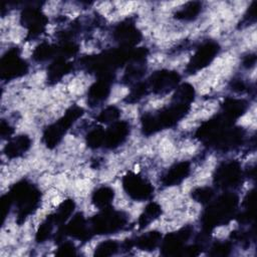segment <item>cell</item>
I'll return each instance as SVG.
<instances>
[{
    "instance_id": "cell-1",
    "label": "cell",
    "mask_w": 257,
    "mask_h": 257,
    "mask_svg": "<svg viewBox=\"0 0 257 257\" xmlns=\"http://www.w3.org/2000/svg\"><path fill=\"white\" fill-rule=\"evenodd\" d=\"M7 195L12 205H15L17 208L18 223H22L32 214L40 202V192L25 180L14 184Z\"/></svg>"
},
{
    "instance_id": "cell-2",
    "label": "cell",
    "mask_w": 257,
    "mask_h": 257,
    "mask_svg": "<svg viewBox=\"0 0 257 257\" xmlns=\"http://www.w3.org/2000/svg\"><path fill=\"white\" fill-rule=\"evenodd\" d=\"M237 206L238 197L233 193H226L214 203L210 204L202 218L203 227L206 233L216 226L229 222L233 218Z\"/></svg>"
},
{
    "instance_id": "cell-3",
    "label": "cell",
    "mask_w": 257,
    "mask_h": 257,
    "mask_svg": "<svg viewBox=\"0 0 257 257\" xmlns=\"http://www.w3.org/2000/svg\"><path fill=\"white\" fill-rule=\"evenodd\" d=\"M83 114V109L80 106L73 105L69 107L64 115L60 117L54 123L48 125L42 137V141L45 146L49 149L54 148L59 144L62 140L65 133L69 130V127Z\"/></svg>"
},
{
    "instance_id": "cell-4",
    "label": "cell",
    "mask_w": 257,
    "mask_h": 257,
    "mask_svg": "<svg viewBox=\"0 0 257 257\" xmlns=\"http://www.w3.org/2000/svg\"><path fill=\"white\" fill-rule=\"evenodd\" d=\"M127 223V216L119 211L104 209L91 219L90 230L93 234H113L121 230Z\"/></svg>"
},
{
    "instance_id": "cell-5",
    "label": "cell",
    "mask_w": 257,
    "mask_h": 257,
    "mask_svg": "<svg viewBox=\"0 0 257 257\" xmlns=\"http://www.w3.org/2000/svg\"><path fill=\"white\" fill-rule=\"evenodd\" d=\"M28 70V64L20 57L18 48L9 49L1 58V78L5 80L14 79L24 75Z\"/></svg>"
},
{
    "instance_id": "cell-6",
    "label": "cell",
    "mask_w": 257,
    "mask_h": 257,
    "mask_svg": "<svg viewBox=\"0 0 257 257\" xmlns=\"http://www.w3.org/2000/svg\"><path fill=\"white\" fill-rule=\"evenodd\" d=\"M122 187L125 193L136 201H146L154 192L151 183L135 173H127L122 178Z\"/></svg>"
},
{
    "instance_id": "cell-7",
    "label": "cell",
    "mask_w": 257,
    "mask_h": 257,
    "mask_svg": "<svg viewBox=\"0 0 257 257\" xmlns=\"http://www.w3.org/2000/svg\"><path fill=\"white\" fill-rule=\"evenodd\" d=\"M242 181V170L238 162L229 161L221 164L214 175V183L222 189L234 188Z\"/></svg>"
},
{
    "instance_id": "cell-8",
    "label": "cell",
    "mask_w": 257,
    "mask_h": 257,
    "mask_svg": "<svg viewBox=\"0 0 257 257\" xmlns=\"http://www.w3.org/2000/svg\"><path fill=\"white\" fill-rule=\"evenodd\" d=\"M219 50H220V47L218 43L214 41L205 42L204 44H202L200 47L197 48L196 52L192 56L191 60L188 63L187 71L189 73H194L205 68L217 56Z\"/></svg>"
},
{
    "instance_id": "cell-9",
    "label": "cell",
    "mask_w": 257,
    "mask_h": 257,
    "mask_svg": "<svg viewBox=\"0 0 257 257\" xmlns=\"http://www.w3.org/2000/svg\"><path fill=\"white\" fill-rule=\"evenodd\" d=\"M21 23L28 29V38L38 37L47 24V18L39 8L26 7L21 13Z\"/></svg>"
},
{
    "instance_id": "cell-10",
    "label": "cell",
    "mask_w": 257,
    "mask_h": 257,
    "mask_svg": "<svg viewBox=\"0 0 257 257\" xmlns=\"http://www.w3.org/2000/svg\"><path fill=\"white\" fill-rule=\"evenodd\" d=\"M192 234L191 227H184L181 230L170 233L161 242L162 254L165 256H176L183 254L185 249V243Z\"/></svg>"
},
{
    "instance_id": "cell-11",
    "label": "cell",
    "mask_w": 257,
    "mask_h": 257,
    "mask_svg": "<svg viewBox=\"0 0 257 257\" xmlns=\"http://www.w3.org/2000/svg\"><path fill=\"white\" fill-rule=\"evenodd\" d=\"M180 78L179 73L176 71L160 70L152 74L147 83L155 93H165L177 87Z\"/></svg>"
},
{
    "instance_id": "cell-12",
    "label": "cell",
    "mask_w": 257,
    "mask_h": 257,
    "mask_svg": "<svg viewBox=\"0 0 257 257\" xmlns=\"http://www.w3.org/2000/svg\"><path fill=\"white\" fill-rule=\"evenodd\" d=\"M113 37L121 47L134 48V46L140 42L142 34L134 22L131 20H124L114 28Z\"/></svg>"
},
{
    "instance_id": "cell-13",
    "label": "cell",
    "mask_w": 257,
    "mask_h": 257,
    "mask_svg": "<svg viewBox=\"0 0 257 257\" xmlns=\"http://www.w3.org/2000/svg\"><path fill=\"white\" fill-rule=\"evenodd\" d=\"M128 134V122L124 120H116L112 122L107 130L104 131L103 146L107 149H114L125 141Z\"/></svg>"
},
{
    "instance_id": "cell-14",
    "label": "cell",
    "mask_w": 257,
    "mask_h": 257,
    "mask_svg": "<svg viewBox=\"0 0 257 257\" xmlns=\"http://www.w3.org/2000/svg\"><path fill=\"white\" fill-rule=\"evenodd\" d=\"M64 234L69 235L73 238L86 241L89 239L91 233L90 227L87 226L86 220L81 214H76L72 219L69 221L67 225L62 226Z\"/></svg>"
},
{
    "instance_id": "cell-15",
    "label": "cell",
    "mask_w": 257,
    "mask_h": 257,
    "mask_svg": "<svg viewBox=\"0 0 257 257\" xmlns=\"http://www.w3.org/2000/svg\"><path fill=\"white\" fill-rule=\"evenodd\" d=\"M191 166L189 162H180L172 166L163 177L162 183L164 186H176L184 181L190 174Z\"/></svg>"
},
{
    "instance_id": "cell-16",
    "label": "cell",
    "mask_w": 257,
    "mask_h": 257,
    "mask_svg": "<svg viewBox=\"0 0 257 257\" xmlns=\"http://www.w3.org/2000/svg\"><path fill=\"white\" fill-rule=\"evenodd\" d=\"M31 146V140L26 135L18 136L14 139H11L4 148L5 155L10 158H18L26 153Z\"/></svg>"
},
{
    "instance_id": "cell-17",
    "label": "cell",
    "mask_w": 257,
    "mask_h": 257,
    "mask_svg": "<svg viewBox=\"0 0 257 257\" xmlns=\"http://www.w3.org/2000/svg\"><path fill=\"white\" fill-rule=\"evenodd\" d=\"M110 79L98 78L88 89L87 95L90 104H96L103 101L110 92Z\"/></svg>"
},
{
    "instance_id": "cell-18",
    "label": "cell",
    "mask_w": 257,
    "mask_h": 257,
    "mask_svg": "<svg viewBox=\"0 0 257 257\" xmlns=\"http://www.w3.org/2000/svg\"><path fill=\"white\" fill-rule=\"evenodd\" d=\"M247 108V102L238 98H227L223 103V117L232 122L240 117Z\"/></svg>"
},
{
    "instance_id": "cell-19",
    "label": "cell",
    "mask_w": 257,
    "mask_h": 257,
    "mask_svg": "<svg viewBox=\"0 0 257 257\" xmlns=\"http://www.w3.org/2000/svg\"><path fill=\"white\" fill-rule=\"evenodd\" d=\"M72 69V63L62 57H57L48 67L47 77L50 83H55L60 80L65 74Z\"/></svg>"
},
{
    "instance_id": "cell-20",
    "label": "cell",
    "mask_w": 257,
    "mask_h": 257,
    "mask_svg": "<svg viewBox=\"0 0 257 257\" xmlns=\"http://www.w3.org/2000/svg\"><path fill=\"white\" fill-rule=\"evenodd\" d=\"M162 242V235L158 231H151L144 233L137 237L134 241V246H137L141 250L152 251L155 250Z\"/></svg>"
},
{
    "instance_id": "cell-21",
    "label": "cell",
    "mask_w": 257,
    "mask_h": 257,
    "mask_svg": "<svg viewBox=\"0 0 257 257\" xmlns=\"http://www.w3.org/2000/svg\"><path fill=\"white\" fill-rule=\"evenodd\" d=\"M113 198H114L113 190L109 187L103 186V187L96 189L93 192L91 201L96 208H98L100 210H104V209L110 208Z\"/></svg>"
},
{
    "instance_id": "cell-22",
    "label": "cell",
    "mask_w": 257,
    "mask_h": 257,
    "mask_svg": "<svg viewBox=\"0 0 257 257\" xmlns=\"http://www.w3.org/2000/svg\"><path fill=\"white\" fill-rule=\"evenodd\" d=\"M74 207H75V204H74L73 200L68 199V200L63 201L59 205L57 210L53 214L50 215L54 224L58 227L62 226L68 220V218L72 215Z\"/></svg>"
},
{
    "instance_id": "cell-23",
    "label": "cell",
    "mask_w": 257,
    "mask_h": 257,
    "mask_svg": "<svg viewBox=\"0 0 257 257\" xmlns=\"http://www.w3.org/2000/svg\"><path fill=\"white\" fill-rule=\"evenodd\" d=\"M161 213H162V210H161V206L159 204H157L155 202L149 203L146 206L143 214L139 218L140 229L146 228L150 223H152L154 220L159 218Z\"/></svg>"
},
{
    "instance_id": "cell-24",
    "label": "cell",
    "mask_w": 257,
    "mask_h": 257,
    "mask_svg": "<svg viewBox=\"0 0 257 257\" xmlns=\"http://www.w3.org/2000/svg\"><path fill=\"white\" fill-rule=\"evenodd\" d=\"M202 5L200 2H188L181 9H179L175 16L180 20L190 21L195 19L201 12Z\"/></svg>"
},
{
    "instance_id": "cell-25",
    "label": "cell",
    "mask_w": 257,
    "mask_h": 257,
    "mask_svg": "<svg viewBox=\"0 0 257 257\" xmlns=\"http://www.w3.org/2000/svg\"><path fill=\"white\" fill-rule=\"evenodd\" d=\"M55 54H57V46H53L47 42H42L34 49L32 57L36 61H45Z\"/></svg>"
},
{
    "instance_id": "cell-26",
    "label": "cell",
    "mask_w": 257,
    "mask_h": 257,
    "mask_svg": "<svg viewBox=\"0 0 257 257\" xmlns=\"http://www.w3.org/2000/svg\"><path fill=\"white\" fill-rule=\"evenodd\" d=\"M194 95H195L194 87L189 83H183L177 86L173 99L175 102L190 104L194 99Z\"/></svg>"
},
{
    "instance_id": "cell-27",
    "label": "cell",
    "mask_w": 257,
    "mask_h": 257,
    "mask_svg": "<svg viewBox=\"0 0 257 257\" xmlns=\"http://www.w3.org/2000/svg\"><path fill=\"white\" fill-rule=\"evenodd\" d=\"M119 249V244L114 240H105L99 243L94 251V255L98 257H106L114 255Z\"/></svg>"
},
{
    "instance_id": "cell-28",
    "label": "cell",
    "mask_w": 257,
    "mask_h": 257,
    "mask_svg": "<svg viewBox=\"0 0 257 257\" xmlns=\"http://www.w3.org/2000/svg\"><path fill=\"white\" fill-rule=\"evenodd\" d=\"M55 226L51 216L49 215L39 226L37 232H36V236H35V239L38 243H42V242H45L49 236L51 235V232H52V229L53 227Z\"/></svg>"
},
{
    "instance_id": "cell-29",
    "label": "cell",
    "mask_w": 257,
    "mask_h": 257,
    "mask_svg": "<svg viewBox=\"0 0 257 257\" xmlns=\"http://www.w3.org/2000/svg\"><path fill=\"white\" fill-rule=\"evenodd\" d=\"M104 142V130L101 127H95L86 136V144L89 148L91 149H97L101 146H103Z\"/></svg>"
},
{
    "instance_id": "cell-30",
    "label": "cell",
    "mask_w": 257,
    "mask_h": 257,
    "mask_svg": "<svg viewBox=\"0 0 257 257\" xmlns=\"http://www.w3.org/2000/svg\"><path fill=\"white\" fill-rule=\"evenodd\" d=\"M119 115H120L119 109L116 106L110 105V106H106L103 110H101L97 115L96 119L102 123H112L117 120Z\"/></svg>"
},
{
    "instance_id": "cell-31",
    "label": "cell",
    "mask_w": 257,
    "mask_h": 257,
    "mask_svg": "<svg viewBox=\"0 0 257 257\" xmlns=\"http://www.w3.org/2000/svg\"><path fill=\"white\" fill-rule=\"evenodd\" d=\"M150 88L147 82H138L135 84V86L132 88L130 94L126 97L127 102H137L140 99H142L147 93L149 92Z\"/></svg>"
},
{
    "instance_id": "cell-32",
    "label": "cell",
    "mask_w": 257,
    "mask_h": 257,
    "mask_svg": "<svg viewBox=\"0 0 257 257\" xmlns=\"http://www.w3.org/2000/svg\"><path fill=\"white\" fill-rule=\"evenodd\" d=\"M213 196L214 191L209 187H200L192 192V198L201 204H209Z\"/></svg>"
},
{
    "instance_id": "cell-33",
    "label": "cell",
    "mask_w": 257,
    "mask_h": 257,
    "mask_svg": "<svg viewBox=\"0 0 257 257\" xmlns=\"http://www.w3.org/2000/svg\"><path fill=\"white\" fill-rule=\"evenodd\" d=\"M231 248L229 242H218L211 247L209 254L212 256H226L230 253Z\"/></svg>"
},
{
    "instance_id": "cell-34",
    "label": "cell",
    "mask_w": 257,
    "mask_h": 257,
    "mask_svg": "<svg viewBox=\"0 0 257 257\" xmlns=\"http://www.w3.org/2000/svg\"><path fill=\"white\" fill-rule=\"evenodd\" d=\"M75 253L76 249L74 244L68 241H62V243H60L56 251V255L58 256H72L75 255Z\"/></svg>"
},
{
    "instance_id": "cell-35",
    "label": "cell",
    "mask_w": 257,
    "mask_h": 257,
    "mask_svg": "<svg viewBox=\"0 0 257 257\" xmlns=\"http://www.w3.org/2000/svg\"><path fill=\"white\" fill-rule=\"evenodd\" d=\"M12 133H13V128L5 120H2L1 121V137L9 138L12 135Z\"/></svg>"
},
{
    "instance_id": "cell-36",
    "label": "cell",
    "mask_w": 257,
    "mask_h": 257,
    "mask_svg": "<svg viewBox=\"0 0 257 257\" xmlns=\"http://www.w3.org/2000/svg\"><path fill=\"white\" fill-rule=\"evenodd\" d=\"M255 62H256L255 54H249V55L245 56L244 59H243V65L247 68H250V67L254 66Z\"/></svg>"
},
{
    "instance_id": "cell-37",
    "label": "cell",
    "mask_w": 257,
    "mask_h": 257,
    "mask_svg": "<svg viewBox=\"0 0 257 257\" xmlns=\"http://www.w3.org/2000/svg\"><path fill=\"white\" fill-rule=\"evenodd\" d=\"M232 89L235 90V91H238V92H242L244 90L247 89V86L246 84L242 81V80H234L232 82Z\"/></svg>"
}]
</instances>
